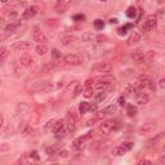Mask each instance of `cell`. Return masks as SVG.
Listing matches in <instances>:
<instances>
[{
  "label": "cell",
  "instance_id": "cell-1",
  "mask_svg": "<svg viewBox=\"0 0 165 165\" xmlns=\"http://www.w3.org/2000/svg\"><path fill=\"white\" fill-rule=\"evenodd\" d=\"M120 128V123L118 120H107V121H103L99 125V130L103 134H110L115 130H118Z\"/></svg>",
  "mask_w": 165,
  "mask_h": 165
},
{
  "label": "cell",
  "instance_id": "cell-2",
  "mask_svg": "<svg viewBox=\"0 0 165 165\" xmlns=\"http://www.w3.org/2000/svg\"><path fill=\"white\" fill-rule=\"evenodd\" d=\"M92 72H99V74H111L112 65L108 62H98L92 66Z\"/></svg>",
  "mask_w": 165,
  "mask_h": 165
},
{
  "label": "cell",
  "instance_id": "cell-3",
  "mask_svg": "<svg viewBox=\"0 0 165 165\" xmlns=\"http://www.w3.org/2000/svg\"><path fill=\"white\" fill-rule=\"evenodd\" d=\"M156 25H157V16L156 14H148L147 17H146L144 23L142 25V30L144 32H147V31H150V30L155 28Z\"/></svg>",
  "mask_w": 165,
  "mask_h": 165
},
{
  "label": "cell",
  "instance_id": "cell-4",
  "mask_svg": "<svg viewBox=\"0 0 165 165\" xmlns=\"http://www.w3.org/2000/svg\"><path fill=\"white\" fill-rule=\"evenodd\" d=\"M92 134H93V132H89L88 134H85V136H81L76 138L74 142H72V147L76 148V150H83L85 147V144H87V141L92 137Z\"/></svg>",
  "mask_w": 165,
  "mask_h": 165
},
{
  "label": "cell",
  "instance_id": "cell-5",
  "mask_svg": "<svg viewBox=\"0 0 165 165\" xmlns=\"http://www.w3.org/2000/svg\"><path fill=\"white\" fill-rule=\"evenodd\" d=\"M32 38H34V41H36V43H38V44H45V43L48 41V39H47L45 34L43 32V31H41V30H40L38 26H35V27H34Z\"/></svg>",
  "mask_w": 165,
  "mask_h": 165
},
{
  "label": "cell",
  "instance_id": "cell-6",
  "mask_svg": "<svg viewBox=\"0 0 165 165\" xmlns=\"http://www.w3.org/2000/svg\"><path fill=\"white\" fill-rule=\"evenodd\" d=\"M138 81L143 85V88H148L151 92H155V89H156L155 83L151 80L150 76H147V75H141L139 79H138Z\"/></svg>",
  "mask_w": 165,
  "mask_h": 165
},
{
  "label": "cell",
  "instance_id": "cell-7",
  "mask_svg": "<svg viewBox=\"0 0 165 165\" xmlns=\"http://www.w3.org/2000/svg\"><path fill=\"white\" fill-rule=\"evenodd\" d=\"M69 7H70V0H58L57 4L54 5V10H56L58 14H63L67 12Z\"/></svg>",
  "mask_w": 165,
  "mask_h": 165
},
{
  "label": "cell",
  "instance_id": "cell-8",
  "mask_svg": "<svg viewBox=\"0 0 165 165\" xmlns=\"http://www.w3.org/2000/svg\"><path fill=\"white\" fill-rule=\"evenodd\" d=\"M31 47H32L31 43L25 40V41H18L17 44L12 45V49L16 51V52H27V51L31 49Z\"/></svg>",
  "mask_w": 165,
  "mask_h": 165
},
{
  "label": "cell",
  "instance_id": "cell-9",
  "mask_svg": "<svg viewBox=\"0 0 165 165\" xmlns=\"http://www.w3.org/2000/svg\"><path fill=\"white\" fill-rule=\"evenodd\" d=\"M63 62L71 66H79L81 65V58L77 54H67V56L63 57Z\"/></svg>",
  "mask_w": 165,
  "mask_h": 165
},
{
  "label": "cell",
  "instance_id": "cell-10",
  "mask_svg": "<svg viewBox=\"0 0 165 165\" xmlns=\"http://www.w3.org/2000/svg\"><path fill=\"white\" fill-rule=\"evenodd\" d=\"M77 40V36L75 34H70V32H66L63 35H61V43H62L63 45H71L76 43Z\"/></svg>",
  "mask_w": 165,
  "mask_h": 165
},
{
  "label": "cell",
  "instance_id": "cell-11",
  "mask_svg": "<svg viewBox=\"0 0 165 165\" xmlns=\"http://www.w3.org/2000/svg\"><path fill=\"white\" fill-rule=\"evenodd\" d=\"M38 7L36 5H31V7H27L25 10H23L22 13V18L23 20H31L32 17H35L36 14H38Z\"/></svg>",
  "mask_w": 165,
  "mask_h": 165
},
{
  "label": "cell",
  "instance_id": "cell-12",
  "mask_svg": "<svg viewBox=\"0 0 165 165\" xmlns=\"http://www.w3.org/2000/svg\"><path fill=\"white\" fill-rule=\"evenodd\" d=\"M49 89H51L49 81H39V83L34 84L32 87H30V90L31 92H47Z\"/></svg>",
  "mask_w": 165,
  "mask_h": 165
},
{
  "label": "cell",
  "instance_id": "cell-13",
  "mask_svg": "<svg viewBox=\"0 0 165 165\" xmlns=\"http://www.w3.org/2000/svg\"><path fill=\"white\" fill-rule=\"evenodd\" d=\"M155 129H156V121H150V123L139 128V133L144 136V134H151L152 132H155Z\"/></svg>",
  "mask_w": 165,
  "mask_h": 165
},
{
  "label": "cell",
  "instance_id": "cell-14",
  "mask_svg": "<svg viewBox=\"0 0 165 165\" xmlns=\"http://www.w3.org/2000/svg\"><path fill=\"white\" fill-rule=\"evenodd\" d=\"M90 151L92 152H101L103 150L107 148V143L106 142H102V141H96V142H93L90 144Z\"/></svg>",
  "mask_w": 165,
  "mask_h": 165
},
{
  "label": "cell",
  "instance_id": "cell-15",
  "mask_svg": "<svg viewBox=\"0 0 165 165\" xmlns=\"http://www.w3.org/2000/svg\"><path fill=\"white\" fill-rule=\"evenodd\" d=\"M136 102L141 106L147 105L150 102V96L147 93H144V92H139V93L136 94Z\"/></svg>",
  "mask_w": 165,
  "mask_h": 165
},
{
  "label": "cell",
  "instance_id": "cell-16",
  "mask_svg": "<svg viewBox=\"0 0 165 165\" xmlns=\"http://www.w3.org/2000/svg\"><path fill=\"white\" fill-rule=\"evenodd\" d=\"M20 65H22V66H25V67H31V66H34V58L31 57V56H27V54H23V56H21L20 57Z\"/></svg>",
  "mask_w": 165,
  "mask_h": 165
},
{
  "label": "cell",
  "instance_id": "cell-17",
  "mask_svg": "<svg viewBox=\"0 0 165 165\" xmlns=\"http://www.w3.org/2000/svg\"><path fill=\"white\" fill-rule=\"evenodd\" d=\"M66 126H67V132H69V133H74L76 130V120H75L74 116L71 118V112L69 114V116H67V124H66Z\"/></svg>",
  "mask_w": 165,
  "mask_h": 165
},
{
  "label": "cell",
  "instance_id": "cell-18",
  "mask_svg": "<svg viewBox=\"0 0 165 165\" xmlns=\"http://www.w3.org/2000/svg\"><path fill=\"white\" fill-rule=\"evenodd\" d=\"M139 40H141V34L134 31V32H132L129 35V38L126 39V45H129V47L136 45V44H138V43H139Z\"/></svg>",
  "mask_w": 165,
  "mask_h": 165
},
{
  "label": "cell",
  "instance_id": "cell-19",
  "mask_svg": "<svg viewBox=\"0 0 165 165\" xmlns=\"http://www.w3.org/2000/svg\"><path fill=\"white\" fill-rule=\"evenodd\" d=\"M28 110H30L28 103L21 102V103H18L17 107H16V114H17V115H25V114L28 112Z\"/></svg>",
  "mask_w": 165,
  "mask_h": 165
},
{
  "label": "cell",
  "instance_id": "cell-20",
  "mask_svg": "<svg viewBox=\"0 0 165 165\" xmlns=\"http://www.w3.org/2000/svg\"><path fill=\"white\" fill-rule=\"evenodd\" d=\"M164 136H165V133L164 132H160L159 134H156L155 137H152V138H150L148 141H147V146L148 147H151V146H156V144H159V142L164 138Z\"/></svg>",
  "mask_w": 165,
  "mask_h": 165
},
{
  "label": "cell",
  "instance_id": "cell-21",
  "mask_svg": "<svg viewBox=\"0 0 165 165\" xmlns=\"http://www.w3.org/2000/svg\"><path fill=\"white\" fill-rule=\"evenodd\" d=\"M107 96H108V90H99L98 93H96L94 94V103H101L103 102L106 98H107Z\"/></svg>",
  "mask_w": 165,
  "mask_h": 165
},
{
  "label": "cell",
  "instance_id": "cell-22",
  "mask_svg": "<svg viewBox=\"0 0 165 165\" xmlns=\"http://www.w3.org/2000/svg\"><path fill=\"white\" fill-rule=\"evenodd\" d=\"M132 58H133V61L137 65H142L144 62V54L141 52V51H136V52H134L132 54Z\"/></svg>",
  "mask_w": 165,
  "mask_h": 165
},
{
  "label": "cell",
  "instance_id": "cell-23",
  "mask_svg": "<svg viewBox=\"0 0 165 165\" xmlns=\"http://www.w3.org/2000/svg\"><path fill=\"white\" fill-rule=\"evenodd\" d=\"M111 85H112V83L97 81L96 85H94V88H96V89H98V90H108V89H111Z\"/></svg>",
  "mask_w": 165,
  "mask_h": 165
},
{
  "label": "cell",
  "instance_id": "cell-24",
  "mask_svg": "<svg viewBox=\"0 0 165 165\" xmlns=\"http://www.w3.org/2000/svg\"><path fill=\"white\" fill-rule=\"evenodd\" d=\"M125 152H126V148L124 147L123 144H120V146H116V147H114L112 155H114V156H123Z\"/></svg>",
  "mask_w": 165,
  "mask_h": 165
},
{
  "label": "cell",
  "instance_id": "cell-25",
  "mask_svg": "<svg viewBox=\"0 0 165 165\" xmlns=\"http://www.w3.org/2000/svg\"><path fill=\"white\" fill-rule=\"evenodd\" d=\"M97 39V36L93 34V32H84L81 35V40L85 41V43H92Z\"/></svg>",
  "mask_w": 165,
  "mask_h": 165
},
{
  "label": "cell",
  "instance_id": "cell-26",
  "mask_svg": "<svg viewBox=\"0 0 165 165\" xmlns=\"http://www.w3.org/2000/svg\"><path fill=\"white\" fill-rule=\"evenodd\" d=\"M89 108H90V103H88V102H81L80 105H79V112H80L81 115H84V114L89 112Z\"/></svg>",
  "mask_w": 165,
  "mask_h": 165
},
{
  "label": "cell",
  "instance_id": "cell-27",
  "mask_svg": "<svg viewBox=\"0 0 165 165\" xmlns=\"http://www.w3.org/2000/svg\"><path fill=\"white\" fill-rule=\"evenodd\" d=\"M133 94H137V90L134 88V85H126L124 89V96L125 97H130Z\"/></svg>",
  "mask_w": 165,
  "mask_h": 165
},
{
  "label": "cell",
  "instance_id": "cell-28",
  "mask_svg": "<svg viewBox=\"0 0 165 165\" xmlns=\"http://www.w3.org/2000/svg\"><path fill=\"white\" fill-rule=\"evenodd\" d=\"M116 110H118L116 105H110V106H107L106 108H103L101 112H102L103 115H112V114L116 112Z\"/></svg>",
  "mask_w": 165,
  "mask_h": 165
},
{
  "label": "cell",
  "instance_id": "cell-29",
  "mask_svg": "<svg viewBox=\"0 0 165 165\" xmlns=\"http://www.w3.org/2000/svg\"><path fill=\"white\" fill-rule=\"evenodd\" d=\"M9 54H10V52H9L8 48L2 47V49H0V59H2V62H5V61H7Z\"/></svg>",
  "mask_w": 165,
  "mask_h": 165
},
{
  "label": "cell",
  "instance_id": "cell-30",
  "mask_svg": "<svg viewBox=\"0 0 165 165\" xmlns=\"http://www.w3.org/2000/svg\"><path fill=\"white\" fill-rule=\"evenodd\" d=\"M35 51H36V53H38L39 56H44V54L48 52V47L45 44H38L36 48H35Z\"/></svg>",
  "mask_w": 165,
  "mask_h": 165
},
{
  "label": "cell",
  "instance_id": "cell-31",
  "mask_svg": "<svg viewBox=\"0 0 165 165\" xmlns=\"http://www.w3.org/2000/svg\"><path fill=\"white\" fill-rule=\"evenodd\" d=\"M137 8L136 7H129L126 9V16L128 18H130V20H134V18H137Z\"/></svg>",
  "mask_w": 165,
  "mask_h": 165
},
{
  "label": "cell",
  "instance_id": "cell-32",
  "mask_svg": "<svg viewBox=\"0 0 165 165\" xmlns=\"http://www.w3.org/2000/svg\"><path fill=\"white\" fill-rule=\"evenodd\" d=\"M126 114L130 116V118H134L137 114H138V110L134 105H128L126 106Z\"/></svg>",
  "mask_w": 165,
  "mask_h": 165
},
{
  "label": "cell",
  "instance_id": "cell-33",
  "mask_svg": "<svg viewBox=\"0 0 165 165\" xmlns=\"http://www.w3.org/2000/svg\"><path fill=\"white\" fill-rule=\"evenodd\" d=\"M18 25H20V22H10V23H8V25L5 26V32H7V34L13 32Z\"/></svg>",
  "mask_w": 165,
  "mask_h": 165
},
{
  "label": "cell",
  "instance_id": "cell-34",
  "mask_svg": "<svg viewBox=\"0 0 165 165\" xmlns=\"http://www.w3.org/2000/svg\"><path fill=\"white\" fill-rule=\"evenodd\" d=\"M103 116H105V115H103L102 112H99L98 115H96V116H94V118H92L90 120H88V121H87V125H88V126H90V125H93L94 123H97V121H99V120H101V119L103 118Z\"/></svg>",
  "mask_w": 165,
  "mask_h": 165
},
{
  "label": "cell",
  "instance_id": "cell-35",
  "mask_svg": "<svg viewBox=\"0 0 165 165\" xmlns=\"http://www.w3.org/2000/svg\"><path fill=\"white\" fill-rule=\"evenodd\" d=\"M54 137H56L57 139H63L66 137V129H65V126L61 128V129H58L57 132H54Z\"/></svg>",
  "mask_w": 165,
  "mask_h": 165
},
{
  "label": "cell",
  "instance_id": "cell-36",
  "mask_svg": "<svg viewBox=\"0 0 165 165\" xmlns=\"http://www.w3.org/2000/svg\"><path fill=\"white\" fill-rule=\"evenodd\" d=\"M94 25V28L98 30V31H101V30H103V27H105V22H103L102 20H99V18H97V20L93 22Z\"/></svg>",
  "mask_w": 165,
  "mask_h": 165
},
{
  "label": "cell",
  "instance_id": "cell-37",
  "mask_svg": "<svg viewBox=\"0 0 165 165\" xmlns=\"http://www.w3.org/2000/svg\"><path fill=\"white\" fill-rule=\"evenodd\" d=\"M63 126H65V121H63V120H58V121H56V123H54L52 130H53V132H57L58 129H61V128H63Z\"/></svg>",
  "mask_w": 165,
  "mask_h": 165
},
{
  "label": "cell",
  "instance_id": "cell-38",
  "mask_svg": "<svg viewBox=\"0 0 165 165\" xmlns=\"http://www.w3.org/2000/svg\"><path fill=\"white\" fill-rule=\"evenodd\" d=\"M130 27H132V25H126V26L120 27V28L118 30V34H119L120 36H124V35H126V32H128V28H130Z\"/></svg>",
  "mask_w": 165,
  "mask_h": 165
},
{
  "label": "cell",
  "instance_id": "cell-39",
  "mask_svg": "<svg viewBox=\"0 0 165 165\" xmlns=\"http://www.w3.org/2000/svg\"><path fill=\"white\" fill-rule=\"evenodd\" d=\"M81 92H83V85L81 84H76L75 89H74V96L72 97H77L79 94H81Z\"/></svg>",
  "mask_w": 165,
  "mask_h": 165
},
{
  "label": "cell",
  "instance_id": "cell-40",
  "mask_svg": "<svg viewBox=\"0 0 165 165\" xmlns=\"http://www.w3.org/2000/svg\"><path fill=\"white\" fill-rule=\"evenodd\" d=\"M31 161V157H27V156H22L17 160V164H28Z\"/></svg>",
  "mask_w": 165,
  "mask_h": 165
},
{
  "label": "cell",
  "instance_id": "cell-41",
  "mask_svg": "<svg viewBox=\"0 0 165 165\" xmlns=\"http://www.w3.org/2000/svg\"><path fill=\"white\" fill-rule=\"evenodd\" d=\"M93 93H94V92H93V88H88L87 90L84 92V96L87 97V98H90V97H93Z\"/></svg>",
  "mask_w": 165,
  "mask_h": 165
},
{
  "label": "cell",
  "instance_id": "cell-42",
  "mask_svg": "<svg viewBox=\"0 0 165 165\" xmlns=\"http://www.w3.org/2000/svg\"><path fill=\"white\" fill-rule=\"evenodd\" d=\"M54 123H56V121H54V120H49V121H48V123H47V125H45L44 129H45V130H48V129H52L53 125H54Z\"/></svg>",
  "mask_w": 165,
  "mask_h": 165
},
{
  "label": "cell",
  "instance_id": "cell-43",
  "mask_svg": "<svg viewBox=\"0 0 165 165\" xmlns=\"http://www.w3.org/2000/svg\"><path fill=\"white\" fill-rule=\"evenodd\" d=\"M74 20L77 21V22L84 21V20H85V16H84V14H76V16H74Z\"/></svg>",
  "mask_w": 165,
  "mask_h": 165
},
{
  "label": "cell",
  "instance_id": "cell-44",
  "mask_svg": "<svg viewBox=\"0 0 165 165\" xmlns=\"http://www.w3.org/2000/svg\"><path fill=\"white\" fill-rule=\"evenodd\" d=\"M58 156H59V157H67V156H69V151H67V150L59 151V152H58Z\"/></svg>",
  "mask_w": 165,
  "mask_h": 165
},
{
  "label": "cell",
  "instance_id": "cell-45",
  "mask_svg": "<svg viewBox=\"0 0 165 165\" xmlns=\"http://www.w3.org/2000/svg\"><path fill=\"white\" fill-rule=\"evenodd\" d=\"M118 102H119V105H120L121 107H124V106H125V103H126V102H125V96H121Z\"/></svg>",
  "mask_w": 165,
  "mask_h": 165
},
{
  "label": "cell",
  "instance_id": "cell-46",
  "mask_svg": "<svg viewBox=\"0 0 165 165\" xmlns=\"http://www.w3.org/2000/svg\"><path fill=\"white\" fill-rule=\"evenodd\" d=\"M30 157H32L34 159V160H39V155H38V151H32L31 152V154H30Z\"/></svg>",
  "mask_w": 165,
  "mask_h": 165
},
{
  "label": "cell",
  "instance_id": "cell-47",
  "mask_svg": "<svg viewBox=\"0 0 165 165\" xmlns=\"http://www.w3.org/2000/svg\"><path fill=\"white\" fill-rule=\"evenodd\" d=\"M52 56H53L54 58H59V57H61V53H59L58 49H53V51H52Z\"/></svg>",
  "mask_w": 165,
  "mask_h": 165
},
{
  "label": "cell",
  "instance_id": "cell-48",
  "mask_svg": "<svg viewBox=\"0 0 165 165\" xmlns=\"http://www.w3.org/2000/svg\"><path fill=\"white\" fill-rule=\"evenodd\" d=\"M123 146L126 148V151H130V150H132V147H133V143H130V142H124V143H123Z\"/></svg>",
  "mask_w": 165,
  "mask_h": 165
},
{
  "label": "cell",
  "instance_id": "cell-49",
  "mask_svg": "<svg viewBox=\"0 0 165 165\" xmlns=\"http://www.w3.org/2000/svg\"><path fill=\"white\" fill-rule=\"evenodd\" d=\"M93 81H94V80H92V79H88V80L85 81V84H84L85 88H87V89H88V88H93V87H92V83H93Z\"/></svg>",
  "mask_w": 165,
  "mask_h": 165
},
{
  "label": "cell",
  "instance_id": "cell-50",
  "mask_svg": "<svg viewBox=\"0 0 165 165\" xmlns=\"http://www.w3.org/2000/svg\"><path fill=\"white\" fill-rule=\"evenodd\" d=\"M159 163L160 164H165V151H164V154L159 156Z\"/></svg>",
  "mask_w": 165,
  "mask_h": 165
},
{
  "label": "cell",
  "instance_id": "cell-51",
  "mask_svg": "<svg viewBox=\"0 0 165 165\" xmlns=\"http://www.w3.org/2000/svg\"><path fill=\"white\" fill-rule=\"evenodd\" d=\"M45 151H47V154H48V155H53L54 152H56V150H54L53 147H47Z\"/></svg>",
  "mask_w": 165,
  "mask_h": 165
},
{
  "label": "cell",
  "instance_id": "cell-52",
  "mask_svg": "<svg viewBox=\"0 0 165 165\" xmlns=\"http://www.w3.org/2000/svg\"><path fill=\"white\" fill-rule=\"evenodd\" d=\"M159 87L161 89H165V79H160V80H159Z\"/></svg>",
  "mask_w": 165,
  "mask_h": 165
},
{
  "label": "cell",
  "instance_id": "cell-53",
  "mask_svg": "<svg viewBox=\"0 0 165 165\" xmlns=\"http://www.w3.org/2000/svg\"><path fill=\"white\" fill-rule=\"evenodd\" d=\"M138 164H139V165H143V164H148V165H151L152 161H150V160H139Z\"/></svg>",
  "mask_w": 165,
  "mask_h": 165
},
{
  "label": "cell",
  "instance_id": "cell-54",
  "mask_svg": "<svg viewBox=\"0 0 165 165\" xmlns=\"http://www.w3.org/2000/svg\"><path fill=\"white\" fill-rule=\"evenodd\" d=\"M89 111H92V112H96L97 111V103H96V105H90Z\"/></svg>",
  "mask_w": 165,
  "mask_h": 165
},
{
  "label": "cell",
  "instance_id": "cell-55",
  "mask_svg": "<svg viewBox=\"0 0 165 165\" xmlns=\"http://www.w3.org/2000/svg\"><path fill=\"white\" fill-rule=\"evenodd\" d=\"M119 21H118V18H111V20H110V23H118Z\"/></svg>",
  "mask_w": 165,
  "mask_h": 165
},
{
  "label": "cell",
  "instance_id": "cell-56",
  "mask_svg": "<svg viewBox=\"0 0 165 165\" xmlns=\"http://www.w3.org/2000/svg\"><path fill=\"white\" fill-rule=\"evenodd\" d=\"M4 150H8V146H5V144H4L3 147H2V151H4Z\"/></svg>",
  "mask_w": 165,
  "mask_h": 165
},
{
  "label": "cell",
  "instance_id": "cell-57",
  "mask_svg": "<svg viewBox=\"0 0 165 165\" xmlns=\"http://www.w3.org/2000/svg\"><path fill=\"white\" fill-rule=\"evenodd\" d=\"M2 3H3V4H5V3H8V0H2Z\"/></svg>",
  "mask_w": 165,
  "mask_h": 165
},
{
  "label": "cell",
  "instance_id": "cell-58",
  "mask_svg": "<svg viewBox=\"0 0 165 165\" xmlns=\"http://www.w3.org/2000/svg\"><path fill=\"white\" fill-rule=\"evenodd\" d=\"M99 2H107V0H99Z\"/></svg>",
  "mask_w": 165,
  "mask_h": 165
}]
</instances>
